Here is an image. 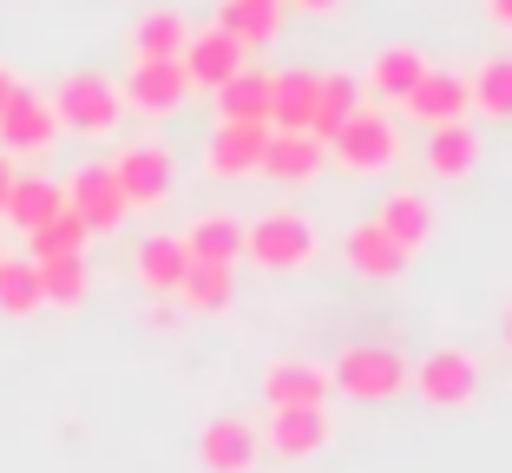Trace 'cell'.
Listing matches in <instances>:
<instances>
[{"label":"cell","instance_id":"cell-1","mask_svg":"<svg viewBox=\"0 0 512 473\" xmlns=\"http://www.w3.org/2000/svg\"><path fill=\"white\" fill-rule=\"evenodd\" d=\"M407 375H414V368H407L388 342H348L329 362V388L348 395V401H394L407 388Z\"/></svg>","mask_w":512,"mask_h":473},{"label":"cell","instance_id":"cell-2","mask_svg":"<svg viewBox=\"0 0 512 473\" xmlns=\"http://www.w3.org/2000/svg\"><path fill=\"white\" fill-rule=\"evenodd\" d=\"M394 158H401V125L381 106H355L342 119V132L329 138V165L342 171H388Z\"/></svg>","mask_w":512,"mask_h":473},{"label":"cell","instance_id":"cell-3","mask_svg":"<svg viewBox=\"0 0 512 473\" xmlns=\"http://www.w3.org/2000/svg\"><path fill=\"white\" fill-rule=\"evenodd\" d=\"M119 112H125V99H119V86H112L106 73H66L60 79V92H53V119L66 125V132H86V138H99V132H112L119 125Z\"/></svg>","mask_w":512,"mask_h":473},{"label":"cell","instance_id":"cell-4","mask_svg":"<svg viewBox=\"0 0 512 473\" xmlns=\"http://www.w3.org/2000/svg\"><path fill=\"white\" fill-rule=\"evenodd\" d=\"M243 257L256 270H302V263L316 257V230L302 224L296 211H270L243 230Z\"/></svg>","mask_w":512,"mask_h":473},{"label":"cell","instance_id":"cell-5","mask_svg":"<svg viewBox=\"0 0 512 473\" xmlns=\"http://www.w3.org/2000/svg\"><path fill=\"white\" fill-rule=\"evenodd\" d=\"M407 388H414L427 408H473V401H480V362H473L467 349H434L407 375Z\"/></svg>","mask_w":512,"mask_h":473},{"label":"cell","instance_id":"cell-6","mask_svg":"<svg viewBox=\"0 0 512 473\" xmlns=\"http://www.w3.org/2000/svg\"><path fill=\"white\" fill-rule=\"evenodd\" d=\"M60 191H66V211H73L92 237H99V230H119L125 211H132V204H125V191H119V178H112V165H79Z\"/></svg>","mask_w":512,"mask_h":473},{"label":"cell","instance_id":"cell-7","mask_svg":"<svg viewBox=\"0 0 512 473\" xmlns=\"http://www.w3.org/2000/svg\"><path fill=\"white\" fill-rule=\"evenodd\" d=\"M184 92H191V79H184V60H132V73H125L119 99L132 112H145V119H165V112L184 106Z\"/></svg>","mask_w":512,"mask_h":473},{"label":"cell","instance_id":"cell-8","mask_svg":"<svg viewBox=\"0 0 512 473\" xmlns=\"http://www.w3.org/2000/svg\"><path fill=\"white\" fill-rule=\"evenodd\" d=\"M256 454H263V441H256V428L243 414H211L204 434H197L204 473H256Z\"/></svg>","mask_w":512,"mask_h":473},{"label":"cell","instance_id":"cell-9","mask_svg":"<svg viewBox=\"0 0 512 473\" xmlns=\"http://www.w3.org/2000/svg\"><path fill=\"white\" fill-rule=\"evenodd\" d=\"M112 178H119V191H125L132 211L165 204L171 198V152L165 145H125V152L112 158Z\"/></svg>","mask_w":512,"mask_h":473},{"label":"cell","instance_id":"cell-10","mask_svg":"<svg viewBox=\"0 0 512 473\" xmlns=\"http://www.w3.org/2000/svg\"><path fill=\"white\" fill-rule=\"evenodd\" d=\"M329 368H316V362H296V355H283V362H270L263 368V401H270V414L276 408H329Z\"/></svg>","mask_w":512,"mask_h":473},{"label":"cell","instance_id":"cell-11","mask_svg":"<svg viewBox=\"0 0 512 473\" xmlns=\"http://www.w3.org/2000/svg\"><path fill=\"white\" fill-rule=\"evenodd\" d=\"M178 60H184V79H191V86L217 92L230 73H243V66H250V53H243L224 27H204V33H191V40H184Z\"/></svg>","mask_w":512,"mask_h":473},{"label":"cell","instance_id":"cell-12","mask_svg":"<svg viewBox=\"0 0 512 473\" xmlns=\"http://www.w3.org/2000/svg\"><path fill=\"white\" fill-rule=\"evenodd\" d=\"M263 145H270V125H230L217 119L211 145H204V171L211 178H250L263 165Z\"/></svg>","mask_w":512,"mask_h":473},{"label":"cell","instance_id":"cell-13","mask_svg":"<svg viewBox=\"0 0 512 473\" xmlns=\"http://www.w3.org/2000/svg\"><path fill=\"white\" fill-rule=\"evenodd\" d=\"M401 106L414 112V119H421L427 132H434V125H460V119L473 112V86H467L460 73H434V66H427V73H421V86L407 92Z\"/></svg>","mask_w":512,"mask_h":473},{"label":"cell","instance_id":"cell-14","mask_svg":"<svg viewBox=\"0 0 512 473\" xmlns=\"http://www.w3.org/2000/svg\"><path fill=\"white\" fill-rule=\"evenodd\" d=\"M329 434H335L329 408H276L270 428H263V441H270L283 460H309V454L329 447Z\"/></svg>","mask_w":512,"mask_h":473},{"label":"cell","instance_id":"cell-15","mask_svg":"<svg viewBox=\"0 0 512 473\" xmlns=\"http://www.w3.org/2000/svg\"><path fill=\"white\" fill-rule=\"evenodd\" d=\"M53 132H60L53 99H40V92H27V86L14 92V106L0 112V145H7V152H46Z\"/></svg>","mask_w":512,"mask_h":473},{"label":"cell","instance_id":"cell-16","mask_svg":"<svg viewBox=\"0 0 512 473\" xmlns=\"http://www.w3.org/2000/svg\"><path fill=\"white\" fill-rule=\"evenodd\" d=\"M329 165V145L322 138H309V132H270V145H263V178H276V184H309L316 171Z\"/></svg>","mask_w":512,"mask_h":473},{"label":"cell","instance_id":"cell-17","mask_svg":"<svg viewBox=\"0 0 512 473\" xmlns=\"http://www.w3.org/2000/svg\"><path fill=\"white\" fill-rule=\"evenodd\" d=\"M342 257L355 263L362 276H375V283H388V276H401V270H407V250L394 244V237L375 224V217H368V224H355V230L342 237Z\"/></svg>","mask_w":512,"mask_h":473},{"label":"cell","instance_id":"cell-18","mask_svg":"<svg viewBox=\"0 0 512 473\" xmlns=\"http://www.w3.org/2000/svg\"><path fill=\"white\" fill-rule=\"evenodd\" d=\"M375 211H381L375 224L388 230V237H394V244L407 250V257H414V250H421L427 237H434V204H427L421 191H388V198H381Z\"/></svg>","mask_w":512,"mask_h":473},{"label":"cell","instance_id":"cell-19","mask_svg":"<svg viewBox=\"0 0 512 473\" xmlns=\"http://www.w3.org/2000/svg\"><path fill=\"white\" fill-rule=\"evenodd\" d=\"M171 296L184 303V316H217V309H230V296H237V263H191Z\"/></svg>","mask_w":512,"mask_h":473},{"label":"cell","instance_id":"cell-20","mask_svg":"<svg viewBox=\"0 0 512 473\" xmlns=\"http://www.w3.org/2000/svg\"><path fill=\"white\" fill-rule=\"evenodd\" d=\"M138 283H145L151 296H171L184 283V270H191V250H184V237H171V230H158V237H145L138 244Z\"/></svg>","mask_w":512,"mask_h":473},{"label":"cell","instance_id":"cell-21","mask_svg":"<svg viewBox=\"0 0 512 473\" xmlns=\"http://www.w3.org/2000/svg\"><path fill=\"white\" fill-rule=\"evenodd\" d=\"M217 27L250 53V46H270L283 33V0H224L217 7Z\"/></svg>","mask_w":512,"mask_h":473},{"label":"cell","instance_id":"cell-22","mask_svg":"<svg viewBox=\"0 0 512 473\" xmlns=\"http://www.w3.org/2000/svg\"><path fill=\"white\" fill-rule=\"evenodd\" d=\"M421 73H427V60L414 53V46H381L375 60H368V79H362V86L375 92V99H388V106H401L407 92L421 86Z\"/></svg>","mask_w":512,"mask_h":473},{"label":"cell","instance_id":"cell-23","mask_svg":"<svg viewBox=\"0 0 512 473\" xmlns=\"http://www.w3.org/2000/svg\"><path fill=\"white\" fill-rule=\"evenodd\" d=\"M217 112L230 125H270V73L263 66H243L217 86Z\"/></svg>","mask_w":512,"mask_h":473},{"label":"cell","instance_id":"cell-24","mask_svg":"<svg viewBox=\"0 0 512 473\" xmlns=\"http://www.w3.org/2000/svg\"><path fill=\"white\" fill-rule=\"evenodd\" d=\"M355 106H362V79H355V73H316V112H309V138H322V145H329Z\"/></svg>","mask_w":512,"mask_h":473},{"label":"cell","instance_id":"cell-25","mask_svg":"<svg viewBox=\"0 0 512 473\" xmlns=\"http://www.w3.org/2000/svg\"><path fill=\"white\" fill-rule=\"evenodd\" d=\"M421 158H427V171H434V178H467V171L480 165V132H473L467 119H460V125H434Z\"/></svg>","mask_w":512,"mask_h":473},{"label":"cell","instance_id":"cell-26","mask_svg":"<svg viewBox=\"0 0 512 473\" xmlns=\"http://www.w3.org/2000/svg\"><path fill=\"white\" fill-rule=\"evenodd\" d=\"M316 73H270V132H309Z\"/></svg>","mask_w":512,"mask_h":473},{"label":"cell","instance_id":"cell-27","mask_svg":"<svg viewBox=\"0 0 512 473\" xmlns=\"http://www.w3.org/2000/svg\"><path fill=\"white\" fill-rule=\"evenodd\" d=\"M66 211V191L53 178H14V191H7V204H0V217L20 230H40L46 217H60Z\"/></svg>","mask_w":512,"mask_h":473},{"label":"cell","instance_id":"cell-28","mask_svg":"<svg viewBox=\"0 0 512 473\" xmlns=\"http://www.w3.org/2000/svg\"><path fill=\"white\" fill-rule=\"evenodd\" d=\"M184 40H191V27H184V14H171V7H158V14H145L132 27V60H178Z\"/></svg>","mask_w":512,"mask_h":473},{"label":"cell","instance_id":"cell-29","mask_svg":"<svg viewBox=\"0 0 512 473\" xmlns=\"http://www.w3.org/2000/svg\"><path fill=\"white\" fill-rule=\"evenodd\" d=\"M184 250H191V263H237L243 257V224L237 217H197L184 230Z\"/></svg>","mask_w":512,"mask_h":473},{"label":"cell","instance_id":"cell-30","mask_svg":"<svg viewBox=\"0 0 512 473\" xmlns=\"http://www.w3.org/2000/svg\"><path fill=\"white\" fill-rule=\"evenodd\" d=\"M33 270H40V303H53V309L86 303V290H92L86 257H46V263H33Z\"/></svg>","mask_w":512,"mask_h":473},{"label":"cell","instance_id":"cell-31","mask_svg":"<svg viewBox=\"0 0 512 473\" xmlns=\"http://www.w3.org/2000/svg\"><path fill=\"white\" fill-rule=\"evenodd\" d=\"M40 309V270L33 257H7L0 250V316H33Z\"/></svg>","mask_w":512,"mask_h":473},{"label":"cell","instance_id":"cell-32","mask_svg":"<svg viewBox=\"0 0 512 473\" xmlns=\"http://www.w3.org/2000/svg\"><path fill=\"white\" fill-rule=\"evenodd\" d=\"M27 244H33V263H46V257H86L92 230L79 224L73 211H60V217H46L40 230H27Z\"/></svg>","mask_w":512,"mask_h":473},{"label":"cell","instance_id":"cell-33","mask_svg":"<svg viewBox=\"0 0 512 473\" xmlns=\"http://www.w3.org/2000/svg\"><path fill=\"white\" fill-rule=\"evenodd\" d=\"M467 86H473V112H486V119H512V60L493 53Z\"/></svg>","mask_w":512,"mask_h":473},{"label":"cell","instance_id":"cell-34","mask_svg":"<svg viewBox=\"0 0 512 473\" xmlns=\"http://www.w3.org/2000/svg\"><path fill=\"white\" fill-rule=\"evenodd\" d=\"M14 92H20V79H14V73H7V66H0V112L14 106Z\"/></svg>","mask_w":512,"mask_h":473},{"label":"cell","instance_id":"cell-35","mask_svg":"<svg viewBox=\"0 0 512 473\" xmlns=\"http://www.w3.org/2000/svg\"><path fill=\"white\" fill-rule=\"evenodd\" d=\"M486 14H493L499 27H512V0H486Z\"/></svg>","mask_w":512,"mask_h":473},{"label":"cell","instance_id":"cell-36","mask_svg":"<svg viewBox=\"0 0 512 473\" xmlns=\"http://www.w3.org/2000/svg\"><path fill=\"white\" fill-rule=\"evenodd\" d=\"M7 191H14V165L0 158V204H7Z\"/></svg>","mask_w":512,"mask_h":473},{"label":"cell","instance_id":"cell-37","mask_svg":"<svg viewBox=\"0 0 512 473\" xmlns=\"http://www.w3.org/2000/svg\"><path fill=\"white\" fill-rule=\"evenodd\" d=\"M296 7H309V14H329L335 0H296Z\"/></svg>","mask_w":512,"mask_h":473},{"label":"cell","instance_id":"cell-38","mask_svg":"<svg viewBox=\"0 0 512 473\" xmlns=\"http://www.w3.org/2000/svg\"><path fill=\"white\" fill-rule=\"evenodd\" d=\"M506 342H512V316H506Z\"/></svg>","mask_w":512,"mask_h":473}]
</instances>
